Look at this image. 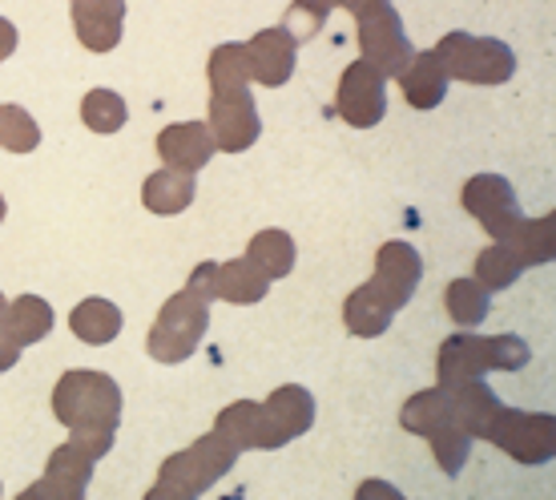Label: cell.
I'll list each match as a JSON object with an SVG mask.
<instances>
[{
	"instance_id": "obj_14",
	"label": "cell",
	"mask_w": 556,
	"mask_h": 500,
	"mask_svg": "<svg viewBox=\"0 0 556 500\" xmlns=\"http://www.w3.org/2000/svg\"><path fill=\"white\" fill-rule=\"evenodd\" d=\"M157 153H162L166 170L198 174L202 166H210V158L218 150H214V138H210L206 122H178V125H166V129L157 134Z\"/></svg>"
},
{
	"instance_id": "obj_17",
	"label": "cell",
	"mask_w": 556,
	"mask_h": 500,
	"mask_svg": "<svg viewBox=\"0 0 556 500\" xmlns=\"http://www.w3.org/2000/svg\"><path fill=\"white\" fill-rule=\"evenodd\" d=\"M214 432H218V436H226L238 452H247V448H263V452H270V448H282L275 440L270 424H266L263 403H254V400H235L230 408H223V412H218V420H214Z\"/></svg>"
},
{
	"instance_id": "obj_41",
	"label": "cell",
	"mask_w": 556,
	"mask_h": 500,
	"mask_svg": "<svg viewBox=\"0 0 556 500\" xmlns=\"http://www.w3.org/2000/svg\"><path fill=\"white\" fill-rule=\"evenodd\" d=\"M13 49H16V25L0 16V61H9V57H13Z\"/></svg>"
},
{
	"instance_id": "obj_19",
	"label": "cell",
	"mask_w": 556,
	"mask_h": 500,
	"mask_svg": "<svg viewBox=\"0 0 556 500\" xmlns=\"http://www.w3.org/2000/svg\"><path fill=\"white\" fill-rule=\"evenodd\" d=\"M452 403H456V424L472 440H488V432L496 424V416L504 412L501 396L488 388L484 379H464V384H452Z\"/></svg>"
},
{
	"instance_id": "obj_30",
	"label": "cell",
	"mask_w": 556,
	"mask_h": 500,
	"mask_svg": "<svg viewBox=\"0 0 556 500\" xmlns=\"http://www.w3.org/2000/svg\"><path fill=\"white\" fill-rule=\"evenodd\" d=\"M81 122L93 134H117L129 122V110L126 101H122V93H113V89H89L81 98Z\"/></svg>"
},
{
	"instance_id": "obj_13",
	"label": "cell",
	"mask_w": 556,
	"mask_h": 500,
	"mask_svg": "<svg viewBox=\"0 0 556 500\" xmlns=\"http://www.w3.org/2000/svg\"><path fill=\"white\" fill-rule=\"evenodd\" d=\"M419 278H424V259H419V250L412 242L395 238V242H383L376 250V275H371V283L383 287L400 307L412 303Z\"/></svg>"
},
{
	"instance_id": "obj_3",
	"label": "cell",
	"mask_w": 556,
	"mask_h": 500,
	"mask_svg": "<svg viewBox=\"0 0 556 500\" xmlns=\"http://www.w3.org/2000/svg\"><path fill=\"white\" fill-rule=\"evenodd\" d=\"M435 61L444 65L447 82H468V85H504L516 73L513 45L496 41V37H472V33H447L440 45L431 49Z\"/></svg>"
},
{
	"instance_id": "obj_2",
	"label": "cell",
	"mask_w": 556,
	"mask_h": 500,
	"mask_svg": "<svg viewBox=\"0 0 556 500\" xmlns=\"http://www.w3.org/2000/svg\"><path fill=\"white\" fill-rule=\"evenodd\" d=\"M529 360L532 351L520 335L459 332L440 343L435 379H440V388H452V384H464V379H484L488 372H520Z\"/></svg>"
},
{
	"instance_id": "obj_34",
	"label": "cell",
	"mask_w": 556,
	"mask_h": 500,
	"mask_svg": "<svg viewBox=\"0 0 556 500\" xmlns=\"http://www.w3.org/2000/svg\"><path fill=\"white\" fill-rule=\"evenodd\" d=\"M327 25V16H319L315 9H306L303 0H294L291 9H287V16H282V28L294 37V45L311 41V37H319V28Z\"/></svg>"
},
{
	"instance_id": "obj_28",
	"label": "cell",
	"mask_w": 556,
	"mask_h": 500,
	"mask_svg": "<svg viewBox=\"0 0 556 500\" xmlns=\"http://www.w3.org/2000/svg\"><path fill=\"white\" fill-rule=\"evenodd\" d=\"M525 271H529V266L520 263V259H516L504 242H492V247H484L480 254H476V283H480L488 295L504 291V287H513V283H520V275H525Z\"/></svg>"
},
{
	"instance_id": "obj_15",
	"label": "cell",
	"mask_w": 556,
	"mask_h": 500,
	"mask_svg": "<svg viewBox=\"0 0 556 500\" xmlns=\"http://www.w3.org/2000/svg\"><path fill=\"white\" fill-rule=\"evenodd\" d=\"M263 416L275 432L278 445L287 440H299L303 432H311L315 424V396L303 388V384H287V388H275L263 400Z\"/></svg>"
},
{
	"instance_id": "obj_43",
	"label": "cell",
	"mask_w": 556,
	"mask_h": 500,
	"mask_svg": "<svg viewBox=\"0 0 556 500\" xmlns=\"http://www.w3.org/2000/svg\"><path fill=\"white\" fill-rule=\"evenodd\" d=\"M4 315H9V299L0 295V323H4Z\"/></svg>"
},
{
	"instance_id": "obj_10",
	"label": "cell",
	"mask_w": 556,
	"mask_h": 500,
	"mask_svg": "<svg viewBox=\"0 0 556 500\" xmlns=\"http://www.w3.org/2000/svg\"><path fill=\"white\" fill-rule=\"evenodd\" d=\"M206 129L214 138V150L223 153H242L251 150L263 122H258V105H254L251 89H235V93H210V117Z\"/></svg>"
},
{
	"instance_id": "obj_23",
	"label": "cell",
	"mask_w": 556,
	"mask_h": 500,
	"mask_svg": "<svg viewBox=\"0 0 556 500\" xmlns=\"http://www.w3.org/2000/svg\"><path fill=\"white\" fill-rule=\"evenodd\" d=\"M270 291V278L258 271V266L242 254V259H230V263H218V299L223 303H258Z\"/></svg>"
},
{
	"instance_id": "obj_24",
	"label": "cell",
	"mask_w": 556,
	"mask_h": 500,
	"mask_svg": "<svg viewBox=\"0 0 556 500\" xmlns=\"http://www.w3.org/2000/svg\"><path fill=\"white\" fill-rule=\"evenodd\" d=\"M4 327H9V335H13L21 348L41 343L45 335L53 332V307L45 303L41 295H16L13 303H9Z\"/></svg>"
},
{
	"instance_id": "obj_11",
	"label": "cell",
	"mask_w": 556,
	"mask_h": 500,
	"mask_svg": "<svg viewBox=\"0 0 556 500\" xmlns=\"http://www.w3.org/2000/svg\"><path fill=\"white\" fill-rule=\"evenodd\" d=\"M247 61H251V77L266 89L291 82L294 65H299V45L282 25L258 28L251 41H247Z\"/></svg>"
},
{
	"instance_id": "obj_25",
	"label": "cell",
	"mask_w": 556,
	"mask_h": 500,
	"mask_svg": "<svg viewBox=\"0 0 556 500\" xmlns=\"http://www.w3.org/2000/svg\"><path fill=\"white\" fill-rule=\"evenodd\" d=\"M525 266H544L556 259V214L548 210L544 218H525V226L513 235V242H504Z\"/></svg>"
},
{
	"instance_id": "obj_9",
	"label": "cell",
	"mask_w": 556,
	"mask_h": 500,
	"mask_svg": "<svg viewBox=\"0 0 556 500\" xmlns=\"http://www.w3.org/2000/svg\"><path fill=\"white\" fill-rule=\"evenodd\" d=\"M334 110L355 129L379 125L388 113V77L367 61H351L334 89Z\"/></svg>"
},
{
	"instance_id": "obj_32",
	"label": "cell",
	"mask_w": 556,
	"mask_h": 500,
	"mask_svg": "<svg viewBox=\"0 0 556 500\" xmlns=\"http://www.w3.org/2000/svg\"><path fill=\"white\" fill-rule=\"evenodd\" d=\"M431 440V457H435V464H440V473L444 476H459L464 473V464H468V457H472V436L464 428H444L435 432V436H428Z\"/></svg>"
},
{
	"instance_id": "obj_36",
	"label": "cell",
	"mask_w": 556,
	"mask_h": 500,
	"mask_svg": "<svg viewBox=\"0 0 556 500\" xmlns=\"http://www.w3.org/2000/svg\"><path fill=\"white\" fill-rule=\"evenodd\" d=\"M70 445L77 448V452H85V457L98 464L101 457H110L113 448V432H70Z\"/></svg>"
},
{
	"instance_id": "obj_12",
	"label": "cell",
	"mask_w": 556,
	"mask_h": 500,
	"mask_svg": "<svg viewBox=\"0 0 556 500\" xmlns=\"http://www.w3.org/2000/svg\"><path fill=\"white\" fill-rule=\"evenodd\" d=\"M73 28L89 53H113L122 45L126 0H73Z\"/></svg>"
},
{
	"instance_id": "obj_7",
	"label": "cell",
	"mask_w": 556,
	"mask_h": 500,
	"mask_svg": "<svg viewBox=\"0 0 556 500\" xmlns=\"http://www.w3.org/2000/svg\"><path fill=\"white\" fill-rule=\"evenodd\" d=\"M459 202L492 235V242H513V235L525 226V214H520L513 195V182L504 178V174H476V178H468Z\"/></svg>"
},
{
	"instance_id": "obj_16",
	"label": "cell",
	"mask_w": 556,
	"mask_h": 500,
	"mask_svg": "<svg viewBox=\"0 0 556 500\" xmlns=\"http://www.w3.org/2000/svg\"><path fill=\"white\" fill-rule=\"evenodd\" d=\"M404 307L395 303L383 287H376L371 278L363 283V287H355V291L348 295V303H343V323H348L351 335H359V339H376V335H383L391 327V320L400 315Z\"/></svg>"
},
{
	"instance_id": "obj_27",
	"label": "cell",
	"mask_w": 556,
	"mask_h": 500,
	"mask_svg": "<svg viewBox=\"0 0 556 500\" xmlns=\"http://www.w3.org/2000/svg\"><path fill=\"white\" fill-rule=\"evenodd\" d=\"M210 89L214 93H235V89H247L251 85V61H247V45L242 41H226L210 53L206 65Z\"/></svg>"
},
{
	"instance_id": "obj_37",
	"label": "cell",
	"mask_w": 556,
	"mask_h": 500,
	"mask_svg": "<svg viewBox=\"0 0 556 500\" xmlns=\"http://www.w3.org/2000/svg\"><path fill=\"white\" fill-rule=\"evenodd\" d=\"M186 291H194L202 303H214L218 299V263H198L190 283H186Z\"/></svg>"
},
{
	"instance_id": "obj_5",
	"label": "cell",
	"mask_w": 556,
	"mask_h": 500,
	"mask_svg": "<svg viewBox=\"0 0 556 500\" xmlns=\"http://www.w3.org/2000/svg\"><path fill=\"white\" fill-rule=\"evenodd\" d=\"M235 460H238V448L230 445L226 436L210 432V436H198L186 452H174V457L162 460L157 480H169V485L186 488L190 497H202L206 488H214L230 468H235Z\"/></svg>"
},
{
	"instance_id": "obj_42",
	"label": "cell",
	"mask_w": 556,
	"mask_h": 500,
	"mask_svg": "<svg viewBox=\"0 0 556 500\" xmlns=\"http://www.w3.org/2000/svg\"><path fill=\"white\" fill-rule=\"evenodd\" d=\"M379 4H391V0H339V9H348V13H355V16L371 13Z\"/></svg>"
},
{
	"instance_id": "obj_1",
	"label": "cell",
	"mask_w": 556,
	"mask_h": 500,
	"mask_svg": "<svg viewBox=\"0 0 556 500\" xmlns=\"http://www.w3.org/2000/svg\"><path fill=\"white\" fill-rule=\"evenodd\" d=\"M122 408L126 400L117 379L93 367H73L53 388V416L70 432H117Z\"/></svg>"
},
{
	"instance_id": "obj_20",
	"label": "cell",
	"mask_w": 556,
	"mask_h": 500,
	"mask_svg": "<svg viewBox=\"0 0 556 500\" xmlns=\"http://www.w3.org/2000/svg\"><path fill=\"white\" fill-rule=\"evenodd\" d=\"M400 424H404V432H412V436H435V432H444L456 424V403H452V391L447 388H424L416 391L412 400L404 403V412H400ZM459 428V424H456Z\"/></svg>"
},
{
	"instance_id": "obj_4",
	"label": "cell",
	"mask_w": 556,
	"mask_h": 500,
	"mask_svg": "<svg viewBox=\"0 0 556 500\" xmlns=\"http://www.w3.org/2000/svg\"><path fill=\"white\" fill-rule=\"evenodd\" d=\"M206 332H210V303H202L194 291L181 287L157 311L150 339H146V351L157 363H186L198 351V343L206 339Z\"/></svg>"
},
{
	"instance_id": "obj_44",
	"label": "cell",
	"mask_w": 556,
	"mask_h": 500,
	"mask_svg": "<svg viewBox=\"0 0 556 500\" xmlns=\"http://www.w3.org/2000/svg\"><path fill=\"white\" fill-rule=\"evenodd\" d=\"M4 210H9V207H4V195H0V223H4Z\"/></svg>"
},
{
	"instance_id": "obj_35",
	"label": "cell",
	"mask_w": 556,
	"mask_h": 500,
	"mask_svg": "<svg viewBox=\"0 0 556 500\" xmlns=\"http://www.w3.org/2000/svg\"><path fill=\"white\" fill-rule=\"evenodd\" d=\"M16 500H85V488L61 485L53 476H41V480H33L25 492H16Z\"/></svg>"
},
{
	"instance_id": "obj_8",
	"label": "cell",
	"mask_w": 556,
	"mask_h": 500,
	"mask_svg": "<svg viewBox=\"0 0 556 500\" xmlns=\"http://www.w3.org/2000/svg\"><path fill=\"white\" fill-rule=\"evenodd\" d=\"M355 21H359V61L376 65L383 77H395L407 65V57L416 53L407 41L404 16L391 4H379V9L355 16Z\"/></svg>"
},
{
	"instance_id": "obj_6",
	"label": "cell",
	"mask_w": 556,
	"mask_h": 500,
	"mask_svg": "<svg viewBox=\"0 0 556 500\" xmlns=\"http://www.w3.org/2000/svg\"><path fill=\"white\" fill-rule=\"evenodd\" d=\"M488 440L520 464H548L556 457V416L553 412H516L504 408Z\"/></svg>"
},
{
	"instance_id": "obj_18",
	"label": "cell",
	"mask_w": 556,
	"mask_h": 500,
	"mask_svg": "<svg viewBox=\"0 0 556 500\" xmlns=\"http://www.w3.org/2000/svg\"><path fill=\"white\" fill-rule=\"evenodd\" d=\"M395 82H400L412 110H435L447 98V73L431 49H419V53L407 57V65L395 73Z\"/></svg>"
},
{
	"instance_id": "obj_40",
	"label": "cell",
	"mask_w": 556,
	"mask_h": 500,
	"mask_svg": "<svg viewBox=\"0 0 556 500\" xmlns=\"http://www.w3.org/2000/svg\"><path fill=\"white\" fill-rule=\"evenodd\" d=\"M146 500H198V497H190L186 488H178V485H169V480H157V485L146 492Z\"/></svg>"
},
{
	"instance_id": "obj_31",
	"label": "cell",
	"mask_w": 556,
	"mask_h": 500,
	"mask_svg": "<svg viewBox=\"0 0 556 500\" xmlns=\"http://www.w3.org/2000/svg\"><path fill=\"white\" fill-rule=\"evenodd\" d=\"M41 146V125L25 105H0V150L33 153Z\"/></svg>"
},
{
	"instance_id": "obj_38",
	"label": "cell",
	"mask_w": 556,
	"mask_h": 500,
	"mask_svg": "<svg viewBox=\"0 0 556 500\" xmlns=\"http://www.w3.org/2000/svg\"><path fill=\"white\" fill-rule=\"evenodd\" d=\"M355 500H404V492L395 485H388V480H363L355 488Z\"/></svg>"
},
{
	"instance_id": "obj_21",
	"label": "cell",
	"mask_w": 556,
	"mask_h": 500,
	"mask_svg": "<svg viewBox=\"0 0 556 500\" xmlns=\"http://www.w3.org/2000/svg\"><path fill=\"white\" fill-rule=\"evenodd\" d=\"M70 332L89 348H105L122 335V311L110 299H81L70 315Z\"/></svg>"
},
{
	"instance_id": "obj_22",
	"label": "cell",
	"mask_w": 556,
	"mask_h": 500,
	"mask_svg": "<svg viewBox=\"0 0 556 500\" xmlns=\"http://www.w3.org/2000/svg\"><path fill=\"white\" fill-rule=\"evenodd\" d=\"M198 186L194 174H178V170H153L146 186H141V202L150 214H181V210L194 202Z\"/></svg>"
},
{
	"instance_id": "obj_26",
	"label": "cell",
	"mask_w": 556,
	"mask_h": 500,
	"mask_svg": "<svg viewBox=\"0 0 556 500\" xmlns=\"http://www.w3.org/2000/svg\"><path fill=\"white\" fill-rule=\"evenodd\" d=\"M247 259H251L266 278H287L294 271V238L287 230H258L247 247Z\"/></svg>"
},
{
	"instance_id": "obj_39",
	"label": "cell",
	"mask_w": 556,
	"mask_h": 500,
	"mask_svg": "<svg viewBox=\"0 0 556 500\" xmlns=\"http://www.w3.org/2000/svg\"><path fill=\"white\" fill-rule=\"evenodd\" d=\"M21 343H16L13 335H9V327L0 323V372H9V367H16V360H21Z\"/></svg>"
},
{
	"instance_id": "obj_29",
	"label": "cell",
	"mask_w": 556,
	"mask_h": 500,
	"mask_svg": "<svg viewBox=\"0 0 556 500\" xmlns=\"http://www.w3.org/2000/svg\"><path fill=\"white\" fill-rule=\"evenodd\" d=\"M444 307L459 327H480L488 320V311H492V299H488V291L476 278H452L444 291Z\"/></svg>"
},
{
	"instance_id": "obj_33",
	"label": "cell",
	"mask_w": 556,
	"mask_h": 500,
	"mask_svg": "<svg viewBox=\"0 0 556 500\" xmlns=\"http://www.w3.org/2000/svg\"><path fill=\"white\" fill-rule=\"evenodd\" d=\"M45 476H53V480H61V485H73V488H89L93 460L85 457V452H77L73 445H61L53 457H49V464H45Z\"/></svg>"
}]
</instances>
